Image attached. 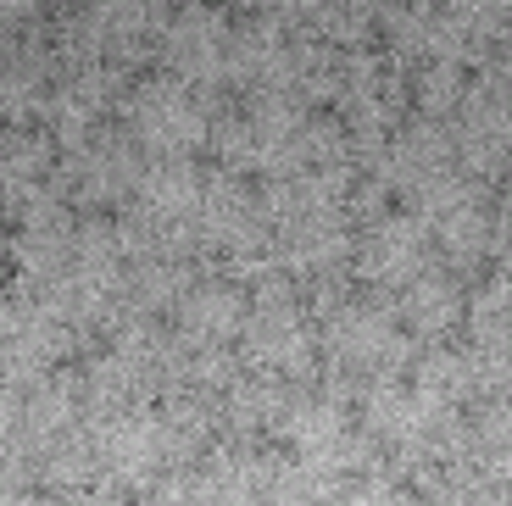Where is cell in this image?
<instances>
[{
    "label": "cell",
    "instance_id": "obj_1",
    "mask_svg": "<svg viewBox=\"0 0 512 506\" xmlns=\"http://www.w3.org/2000/svg\"><path fill=\"white\" fill-rule=\"evenodd\" d=\"M123 128L140 140L145 156H190L206 145L212 117L201 112L184 78H145L140 89L123 95Z\"/></svg>",
    "mask_w": 512,
    "mask_h": 506
},
{
    "label": "cell",
    "instance_id": "obj_2",
    "mask_svg": "<svg viewBox=\"0 0 512 506\" xmlns=\"http://www.w3.org/2000/svg\"><path fill=\"white\" fill-rule=\"evenodd\" d=\"M435 223L423 212H396L384 217V223L373 228H357V256H351V267H357L362 284H379V290H407L412 279H423L435 262Z\"/></svg>",
    "mask_w": 512,
    "mask_h": 506
},
{
    "label": "cell",
    "instance_id": "obj_3",
    "mask_svg": "<svg viewBox=\"0 0 512 506\" xmlns=\"http://www.w3.org/2000/svg\"><path fill=\"white\" fill-rule=\"evenodd\" d=\"M229 39H234V28L223 23V12H212V6H184L162 34V62L184 84H229L223 78Z\"/></svg>",
    "mask_w": 512,
    "mask_h": 506
},
{
    "label": "cell",
    "instance_id": "obj_4",
    "mask_svg": "<svg viewBox=\"0 0 512 506\" xmlns=\"http://www.w3.org/2000/svg\"><path fill=\"white\" fill-rule=\"evenodd\" d=\"M179 334L195 345H234L251 323V295L240 284H218V279H201L190 295L179 301Z\"/></svg>",
    "mask_w": 512,
    "mask_h": 506
},
{
    "label": "cell",
    "instance_id": "obj_5",
    "mask_svg": "<svg viewBox=\"0 0 512 506\" xmlns=\"http://www.w3.org/2000/svg\"><path fill=\"white\" fill-rule=\"evenodd\" d=\"M396 317L412 329V340H440V334H451L468 317V301H462V284L451 279V273H440V267H429L423 279H412L407 290H396Z\"/></svg>",
    "mask_w": 512,
    "mask_h": 506
},
{
    "label": "cell",
    "instance_id": "obj_6",
    "mask_svg": "<svg viewBox=\"0 0 512 506\" xmlns=\"http://www.w3.org/2000/svg\"><path fill=\"white\" fill-rule=\"evenodd\" d=\"M206 178L212 173H201L190 156H151L140 190H134V201H145L151 212H162V217H201Z\"/></svg>",
    "mask_w": 512,
    "mask_h": 506
},
{
    "label": "cell",
    "instance_id": "obj_7",
    "mask_svg": "<svg viewBox=\"0 0 512 506\" xmlns=\"http://www.w3.org/2000/svg\"><path fill=\"white\" fill-rule=\"evenodd\" d=\"M412 390L423 401L440 406H462V401H485V379H479V356L468 351H423L412 362Z\"/></svg>",
    "mask_w": 512,
    "mask_h": 506
},
{
    "label": "cell",
    "instance_id": "obj_8",
    "mask_svg": "<svg viewBox=\"0 0 512 506\" xmlns=\"http://www.w3.org/2000/svg\"><path fill=\"white\" fill-rule=\"evenodd\" d=\"M412 101H418L423 117L451 123V117L462 112V101H468V73H462L457 62H423L418 73H412Z\"/></svg>",
    "mask_w": 512,
    "mask_h": 506
},
{
    "label": "cell",
    "instance_id": "obj_9",
    "mask_svg": "<svg viewBox=\"0 0 512 506\" xmlns=\"http://www.w3.org/2000/svg\"><path fill=\"white\" fill-rule=\"evenodd\" d=\"M234 6H251V12H256V6H262V0H234Z\"/></svg>",
    "mask_w": 512,
    "mask_h": 506
},
{
    "label": "cell",
    "instance_id": "obj_10",
    "mask_svg": "<svg viewBox=\"0 0 512 506\" xmlns=\"http://www.w3.org/2000/svg\"><path fill=\"white\" fill-rule=\"evenodd\" d=\"M184 6H201V0H184Z\"/></svg>",
    "mask_w": 512,
    "mask_h": 506
}]
</instances>
